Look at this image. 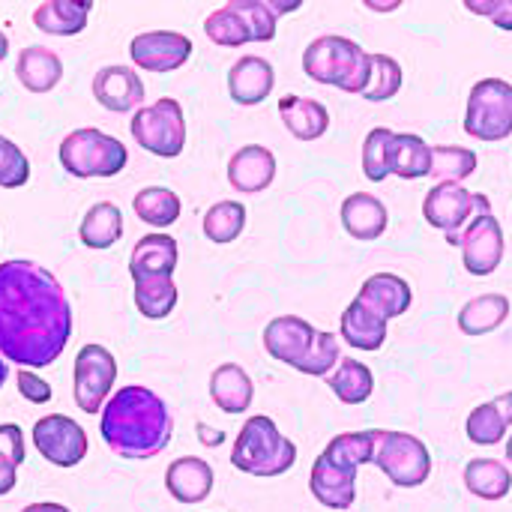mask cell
<instances>
[{
    "mask_svg": "<svg viewBox=\"0 0 512 512\" xmlns=\"http://www.w3.org/2000/svg\"><path fill=\"white\" fill-rule=\"evenodd\" d=\"M477 153L459 144H438L432 147V174L438 183H462L477 171Z\"/></svg>",
    "mask_w": 512,
    "mask_h": 512,
    "instance_id": "obj_38",
    "label": "cell"
},
{
    "mask_svg": "<svg viewBox=\"0 0 512 512\" xmlns=\"http://www.w3.org/2000/svg\"><path fill=\"white\" fill-rule=\"evenodd\" d=\"M462 264L471 276H492L507 252V240H504V228L498 222V216L492 213V201L489 195L483 198L477 216L471 219V225L462 234Z\"/></svg>",
    "mask_w": 512,
    "mask_h": 512,
    "instance_id": "obj_12",
    "label": "cell"
},
{
    "mask_svg": "<svg viewBox=\"0 0 512 512\" xmlns=\"http://www.w3.org/2000/svg\"><path fill=\"white\" fill-rule=\"evenodd\" d=\"M339 336L357 351H381L387 342V321L366 309L357 297L348 303L339 321Z\"/></svg>",
    "mask_w": 512,
    "mask_h": 512,
    "instance_id": "obj_28",
    "label": "cell"
},
{
    "mask_svg": "<svg viewBox=\"0 0 512 512\" xmlns=\"http://www.w3.org/2000/svg\"><path fill=\"white\" fill-rule=\"evenodd\" d=\"M465 132L477 141L498 144L512 135V84L504 78H480L465 108Z\"/></svg>",
    "mask_w": 512,
    "mask_h": 512,
    "instance_id": "obj_9",
    "label": "cell"
},
{
    "mask_svg": "<svg viewBox=\"0 0 512 512\" xmlns=\"http://www.w3.org/2000/svg\"><path fill=\"white\" fill-rule=\"evenodd\" d=\"M15 387H18L21 399L30 402V405H48L51 402V384L45 378H39L33 369H18Z\"/></svg>",
    "mask_w": 512,
    "mask_h": 512,
    "instance_id": "obj_44",
    "label": "cell"
},
{
    "mask_svg": "<svg viewBox=\"0 0 512 512\" xmlns=\"http://www.w3.org/2000/svg\"><path fill=\"white\" fill-rule=\"evenodd\" d=\"M21 512H72L63 504H51V501H42V504H27Z\"/></svg>",
    "mask_w": 512,
    "mask_h": 512,
    "instance_id": "obj_48",
    "label": "cell"
},
{
    "mask_svg": "<svg viewBox=\"0 0 512 512\" xmlns=\"http://www.w3.org/2000/svg\"><path fill=\"white\" fill-rule=\"evenodd\" d=\"M6 378H9V363L0 357V390H3V384H6Z\"/></svg>",
    "mask_w": 512,
    "mask_h": 512,
    "instance_id": "obj_51",
    "label": "cell"
},
{
    "mask_svg": "<svg viewBox=\"0 0 512 512\" xmlns=\"http://www.w3.org/2000/svg\"><path fill=\"white\" fill-rule=\"evenodd\" d=\"M465 489L480 501H504L512 492V471L498 459H471L465 465Z\"/></svg>",
    "mask_w": 512,
    "mask_h": 512,
    "instance_id": "obj_31",
    "label": "cell"
},
{
    "mask_svg": "<svg viewBox=\"0 0 512 512\" xmlns=\"http://www.w3.org/2000/svg\"><path fill=\"white\" fill-rule=\"evenodd\" d=\"M120 237H123V213L111 201H96L78 225V240L96 252L111 249Z\"/></svg>",
    "mask_w": 512,
    "mask_h": 512,
    "instance_id": "obj_29",
    "label": "cell"
},
{
    "mask_svg": "<svg viewBox=\"0 0 512 512\" xmlns=\"http://www.w3.org/2000/svg\"><path fill=\"white\" fill-rule=\"evenodd\" d=\"M357 300L390 324L393 318H402L411 309L414 291H411L408 279H402L396 273H375L363 282Z\"/></svg>",
    "mask_w": 512,
    "mask_h": 512,
    "instance_id": "obj_21",
    "label": "cell"
},
{
    "mask_svg": "<svg viewBox=\"0 0 512 512\" xmlns=\"http://www.w3.org/2000/svg\"><path fill=\"white\" fill-rule=\"evenodd\" d=\"M93 96H96V102H99L105 111L126 114V111L144 108L147 90H144L141 75H138L132 66L111 63V66H102V69L93 75Z\"/></svg>",
    "mask_w": 512,
    "mask_h": 512,
    "instance_id": "obj_16",
    "label": "cell"
},
{
    "mask_svg": "<svg viewBox=\"0 0 512 512\" xmlns=\"http://www.w3.org/2000/svg\"><path fill=\"white\" fill-rule=\"evenodd\" d=\"M279 117L285 123V129L297 138V141H318L327 135L330 129V111L324 102L309 99V96H297L288 93L279 99Z\"/></svg>",
    "mask_w": 512,
    "mask_h": 512,
    "instance_id": "obj_24",
    "label": "cell"
},
{
    "mask_svg": "<svg viewBox=\"0 0 512 512\" xmlns=\"http://www.w3.org/2000/svg\"><path fill=\"white\" fill-rule=\"evenodd\" d=\"M210 399L222 414L237 417V414L249 411V405L255 399V384H252V378H249V372L243 366L222 363L210 375Z\"/></svg>",
    "mask_w": 512,
    "mask_h": 512,
    "instance_id": "obj_25",
    "label": "cell"
},
{
    "mask_svg": "<svg viewBox=\"0 0 512 512\" xmlns=\"http://www.w3.org/2000/svg\"><path fill=\"white\" fill-rule=\"evenodd\" d=\"M192 39L177 30H144L129 42V57L144 72H174L192 57Z\"/></svg>",
    "mask_w": 512,
    "mask_h": 512,
    "instance_id": "obj_15",
    "label": "cell"
},
{
    "mask_svg": "<svg viewBox=\"0 0 512 512\" xmlns=\"http://www.w3.org/2000/svg\"><path fill=\"white\" fill-rule=\"evenodd\" d=\"M129 132L141 150H147L159 159H177L186 147L183 105L171 96H162L132 114Z\"/></svg>",
    "mask_w": 512,
    "mask_h": 512,
    "instance_id": "obj_7",
    "label": "cell"
},
{
    "mask_svg": "<svg viewBox=\"0 0 512 512\" xmlns=\"http://www.w3.org/2000/svg\"><path fill=\"white\" fill-rule=\"evenodd\" d=\"M339 216H342V228L360 243H372V240L384 237V231L390 225V213H387L384 201L369 192H351L342 201Z\"/></svg>",
    "mask_w": 512,
    "mask_h": 512,
    "instance_id": "obj_22",
    "label": "cell"
},
{
    "mask_svg": "<svg viewBox=\"0 0 512 512\" xmlns=\"http://www.w3.org/2000/svg\"><path fill=\"white\" fill-rule=\"evenodd\" d=\"M303 72L318 84L339 87L351 96H363L372 72V51H366L360 42L348 36L324 33L306 45Z\"/></svg>",
    "mask_w": 512,
    "mask_h": 512,
    "instance_id": "obj_4",
    "label": "cell"
},
{
    "mask_svg": "<svg viewBox=\"0 0 512 512\" xmlns=\"http://www.w3.org/2000/svg\"><path fill=\"white\" fill-rule=\"evenodd\" d=\"M327 387L333 390V396L342 405H363L375 393V375H372V369L363 360L342 357L336 372L327 378Z\"/></svg>",
    "mask_w": 512,
    "mask_h": 512,
    "instance_id": "obj_32",
    "label": "cell"
},
{
    "mask_svg": "<svg viewBox=\"0 0 512 512\" xmlns=\"http://www.w3.org/2000/svg\"><path fill=\"white\" fill-rule=\"evenodd\" d=\"M273 180H276V156L264 144H246L228 162V183L234 192L258 195L270 189Z\"/></svg>",
    "mask_w": 512,
    "mask_h": 512,
    "instance_id": "obj_18",
    "label": "cell"
},
{
    "mask_svg": "<svg viewBox=\"0 0 512 512\" xmlns=\"http://www.w3.org/2000/svg\"><path fill=\"white\" fill-rule=\"evenodd\" d=\"M378 429L336 435L315 459L309 474L312 498L327 510H351L357 501V471L375 462Z\"/></svg>",
    "mask_w": 512,
    "mask_h": 512,
    "instance_id": "obj_3",
    "label": "cell"
},
{
    "mask_svg": "<svg viewBox=\"0 0 512 512\" xmlns=\"http://www.w3.org/2000/svg\"><path fill=\"white\" fill-rule=\"evenodd\" d=\"M483 192H468L462 183H435L423 198V219L444 231L450 246H462V234L483 204Z\"/></svg>",
    "mask_w": 512,
    "mask_h": 512,
    "instance_id": "obj_11",
    "label": "cell"
},
{
    "mask_svg": "<svg viewBox=\"0 0 512 512\" xmlns=\"http://www.w3.org/2000/svg\"><path fill=\"white\" fill-rule=\"evenodd\" d=\"M204 33H207L210 42H216V45H222V48H240V45H246V42H255V39H252V30H249V24H246V18H243L231 3L213 9V12L204 18Z\"/></svg>",
    "mask_w": 512,
    "mask_h": 512,
    "instance_id": "obj_37",
    "label": "cell"
},
{
    "mask_svg": "<svg viewBox=\"0 0 512 512\" xmlns=\"http://www.w3.org/2000/svg\"><path fill=\"white\" fill-rule=\"evenodd\" d=\"M510 318L507 294H480L459 309V330L465 336H489Z\"/></svg>",
    "mask_w": 512,
    "mask_h": 512,
    "instance_id": "obj_30",
    "label": "cell"
},
{
    "mask_svg": "<svg viewBox=\"0 0 512 512\" xmlns=\"http://www.w3.org/2000/svg\"><path fill=\"white\" fill-rule=\"evenodd\" d=\"M276 87V69L261 54H243L228 69V96L237 105H261Z\"/></svg>",
    "mask_w": 512,
    "mask_h": 512,
    "instance_id": "obj_17",
    "label": "cell"
},
{
    "mask_svg": "<svg viewBox=\"0 0 512 512\" xmlns=\"http://www.w3.org/2000/svg\"><path fill=\"white\" fill-rule=\"evenodd\" d=\"M132 210L135 216L150 225V228H171L177 219H180V195L168 186H144L141 192H135L132 198Z\"/></svg>",
    "mask_w": 512,
    "mask_h": 512,
    "instance_id": "obj_33",
    "label": "cell"
},
{
    "mask_svg": "<svg viewBox=\"0 0 512 512\" xmlns=\"http://www.w3.org/2000/svg\"><path fill=\"white\" fill-rule=\"evenodd\" d=\"M231 465L240 474L273 480L297 465V444L285 438L267 414H255L243 423L240 435L234 438Z\"/></svg>",
    "mask_w": 512,
    "mask_h": 512,
    "instance_id": "obj_5",
    "label": "cell"
},
{
    "mask_svg": "<svg viewBox=\"0 0 512 512\" xmlns=\"http://www.w3.org/2000/svg\"><path fill=\"white\" fill-rule=\"evenodd\" d=\"M393 174L402 180H420L432 174V144L414 132H396L393 141Z\"/></svg>",
    "mask_w": 512,
    "mask_h": 512,
    "instance_id": "obj_35",
    "label": "cell"
},
{
    "mask_svg": "<svg viewBox=\"0 0 512 512\" xmlns=\"http://www.w3.org/2000/svg\"><path fill=\"white\" fill-rule=\"evenodd\" d=\"M393 141L396 132L387 126H375L363 141V174L372 183H384L393 174Z\"/></svg>",
    "mask_w": 512,
    "mask_h": 512,
    "instance_id": "obj_39",
    "label": "cell"
},
{
    "mask_svg": "<svg viewBox=\"0 0 512 512\" xmlns=\"http://www.w3.org/2000/svg\"><path fill=\"white\" fill-rule=\"evenodd\" d=\"M512 426V390L501 393L498 399L492 402H483L477 405L471 414H468V423H465V432H468V441L477 444V447H495L507 438Z\"/></svg>",
    "mask_w": 512,
    "mask_h": 512,
    "instance_id": "obj_26",
    "label": "cell"
},
{
    "mask_svg": "<svg viewBox=\"0 0 512 512\" xmlns=\"http://www.w3.org/2000/svg\"><path fill=\"white\" fill-rule=\"evenodd\" d=\"M198 438H201L207 447H219V444L225 441V435H222V432H213V429H207L204 423H198Z\"/></svg>",
    "mask_w": 512,
    "mask_h": 512,
    "instance_id": "obj_46",
    "label": "cell"
},
{
    "mask_svg": "<svg viewBox=\"0 0 512 512\" xmlns=\"http://www.w3.org/2000/svg\"><path fill=\"white\" fill-rule=\"evenodd\" d=\"M402 63L390 54H372V72H369V84L363 90L366 102H387L402 90Z\"/></svg>",
    "mask_w": 512,
    "mask_h": 512,
    "instance_id": "obj_41",
    "label": "cell"
},
{
    "mask_svg": "<svg viewBox=\"0 0 512 512\" xmlns=\"http://www.w3.org/2000/svg\"><path fill=\"white\" fill-rule=\"evenodd\" d=\"M114 381H117V360L105 345H84L75 354L72 396L84 414H90V417L102 414L105 402L111 399Z\"/></svg>",
    "mask_w": 512,
    "mask_h": 512,
    "instance_id": "obj_10",
    "label": "cell"
},
{
    "mask_svg": "<svg viewBox=\"0 0 512 512\" xmlns=\"http://www.w3.org/2000/svg\"><path fill=\"white\" fill-rule=\"evenodd\" d=\"M213 468L201 456H180L165 471V489L177 504H204L213 492Z\"/></svg>",
    "mask_w": 512,
    "mask_h": 512,
    "instance_id": "obj_19",
    "label": "cell"
},
{
    "mask_svg": "<svg viewBox=\"0 0 512 512\" xmlns=\"http://www.w3.org/2000/svg\"><path fill=\"white\" fill-rule=\"evenodd\" d=\"M33 447L54 468H75L87 456V432L66 414H48L33 423Z\"/></svg>",
    "mask_w": 512,
    "mask_h": 512,
    "instance_id": "obj_13",
    "label": "cell"
},
{
    "mask_svg": "<svg viewBox=\"0 0 512 512\" xmlns=\"http://www.w3.org/2000/svg\"><path fill=\"white\" fill-rule=\"evenodd\" d=\"M372 465L399 489H417L432 477L429 447L417 435H408V432L378 429Z\"/></svg>",
    "mask_w": 512,
    "mask_h": 512,
    "instance_id": "obj_8",
    "label": "cell"
},
{
    "mask_svg": "<svg viewBox=\"0 0 512 512\" xmlns=\"http://www.w3.org/2000/svg\"><path fill=\"white\" fill-rule=\"evenodd\" d=\"M135 291V309L147 318V321H165L180 300V291L174 285V276H159V279H135L132 282Z\"/></svg>",
    "mask_w": 512,
    "mask_h": 512,
    "instance_id": "obj_34",
    "label": "cell"
},
{
    "mask_svg": "<svg viewBox=\"0 0 512 512\" xmlns=\"http://www.w3.org/2000/svg\"><path fill=\"white\" fill-rule=\"evenodd\" d=\"M270 3V9L276 12V15H285V12H297L303 3L300 0H267Z\"/></svg>",
    "mask_w": 512,
    "mask_h": 512,
    "instance_id": "obj_47",
    "label": "cell"
},
{
    "mask_svg": "<svg viewBox=\"0 0 512 512\" xmlns=\"http://www.w3.org/2000/svg\"><path fill=\"white\" fill-rule=\"evenodd\" d=\"M366 6H369V9H375V12H390V9H399L402 3L396 0V3H384V6H381V3H372V0H366Z\"/></svg>",
    "mask_w": 512,
    "mask_h": 512,
    "instance_id": "obj_49",
    "label": "cell"
},
{
    "mask_svg": "<svg viewBox=\"0 0 512 512\" xmlns=\"http://www.w3.org/2000/svg\"><path fill=\"white\" fill-rule=\"evenodd\" d=\"M507 462L512 465V432H510V438H507Z\"/></svg>",
    "mask_w": 512,
    "mask_h": 512,
    "instance_id": "obj_52",
    "label": "cell"
},
{
    "mask_svg": "<svg viewBox=\"0 0 512 512\" xmlns=\"http://www.w3.org/2000/svg\"><path fill=\"white\" fill-rule=\"evenodd\" d=\"M15 78L24 90L36 93V96L51 93L63 78V60L57 51H51L45 45H27L18 51Z\"/></svg>",
    "mask_w": 512,
    "mask_h": 512,
    "instance_id": "obj_23",
    "label": "cell"
},
{
    "mask_svg": "<svg viewBox=\"0 0 512 512\" xmlns=\"http://www.w3.org/2000/svg\"><path fill=\"white\" fill-rule=\"evenodd\" d=\"M99 435L120 459H153L174 438V420L159 393L141 384H126L105 402L99 414Z\"/></svg>",
    "mask_w": 512,
    "mask_h": 512,
    "instance_id": "obj_2",
    "label": "cell"
},
{
    "mask_svg": "<svg viewBox=\"0 0 512 512\" xmlns=\"http://www.w3.org/2000/svg\"><path fill=\"white\" fill-rule=\"evenodd\" d=\"M57 159L69 177L93 180V177H117L129 162V150L120 138L84 126V129H72L60 141Z\"/></svg>",
    "mask_w": 512,
    "mask_h": 512,
    "instance_id": "obj_6",
    "label": "cell"
},
{
    "mask_svg": "<svg viewBox=\"0 0 512 512\" xmlns=\"http://www.w3.org/2000/svg\"><path fill=\"white\" fill-rule=\"evenodd\" d=\"M228 3L246 18V24H249L255 42H273V39H276L279 15L270 9L267 0H228Z\"/></svg>",
    "mask_w": 512,
    "mask_h": 512,
    "instance_id": "obj_42",
    "label": "cell"
},
{
    "mask_svg": "<svg viewBox=\"0 0 512 512\" xmlns=\"http://www.w3.org/2000/svg\"><path fill=\"white\" fill-rule=\"evenodd\" d=\"M6 54H9V36L0 30V63H3V57H6Z\"/></svg>",
    "mask_w": 512,
    "mask_h": 512,
    "instance_id": "obj_50",
    "label": "cell"
},
{
    "mask_svg": "<svg viewBox=\"0 0 512 512\" xmlns=\"http://www.w3.org/2000/svg\"><path fill=\"white\" fill-rule=\"evenodd\" d=\"M72 306L60 279L27 258L0 264V357L21 369L51 366L69 345Z\"/></svg>",
    "mask_w": 512,
    "mask_h": 512,
    "instance_id": "obj_1",
    "label": "cell"
},
{
    "mask_svg": "<svg viewBox=\"0 0 512 512\" xmlns=\"http://www.w3.org/2000/svg\"><path fill=\"white\" fill-rule=\"evenodd\" d=\"M318 336H321V330H315L306 318L279 315L264 327L261 339H264V351L273 360H279V363H285V366H291V369H297L303 375L312 354H315V348H318Z\"/></svg>",
    "mask_w": 512,
    "mask_h": 512,
    "instance_id": "obj_14",
    "label": "cell"
},
{
    "mask_svg": "<svg viewBox=\"0 0 512 512\" xmlns=\"http://www.w3.org/2000/svg\"><path fill=\"white\" fill-rule=\"evenodd\" d=\"M90 0H45L33 9V27L48 36H75L87 27Z\"/></svg>",
    "mask_w": 512,
    "mask_h": 512,
    "instance_id": "obj_27",
    "label": "cell"
},
{
    "mask_svg": "<svg viewBox=\"0 0 512 512\" xmlns=\"http://www.w3.org/2000/svg\"><path fill=\"white\" fill-rule=\"evenodd\" d=\"M24 432L15 423H0V498L9 495L18 483V468L24 465Z\"/></svg>",
    "mask_w": 512,
    "mask_h": 512,
    "instance_id": "obj_40",
    "label": "cell"
},
{
    "mask_svg": "<svg viewBox=\"0 0 512 512\" xmlns=\"http://www.w3.org/2000/svg\"><path fill=\"white\" fill-rule=\"evenodd\" d=\"M465 9L489 18L501 30H512V0H465Z\"/></svg>",
    "mask_w": 512,
    "mask_h": 512,
    "instance_id": "obj_45",
    "label": "cell"
},
{
    "mask_svg": "<svg viewBox=\"0 0 512 512\" xmlns=\"http://www.w3.org/2000/svg\"><path fill=\"white\" fill-rule=\"evenodd\" d=\"M246 216L249 213H246V207L240 201H231V198L228 201H216L204 213V222H201L204 237L210 243H219V246L234 243L243 234V228H246Z\"/></svg>",
    "mask_w": 512,
    "mask_h": 512,
    "instance_id": "obj_36",
    "label": "cell"
},
{
    "mask_svg": "<svg viewBox=\"0 0 512 512\" xmlns=\"http://www.w3.org/2000/svg\"><path fill=\"white\" fill-rule=\"evenodd\" d=\"M27 180H30V159L15 141L0 135V186L21 189Z\"/></svg>",
    "mask_w": 512,
    "mask_h": 512,
    "instance_id": "obj_43",
    "label": "cell"
},
{
    "mask_svg": "<svg viewBox=\"0 0 512 512\" xmlns=\"http://www.w3.org/2000/svg\"><path fill=\"white\" fill-rule=\"evenodd\" d=\"M177 258H180V249H177V240L171 234H165V231L144 234L129 255V276H132V282L135 279L174 276Z\"/></svg>",
    "mask_w": 512,
    "mask_h": 512,
    "instance_id": "obj_20",
    "label": "cell"
}]
</instances>
